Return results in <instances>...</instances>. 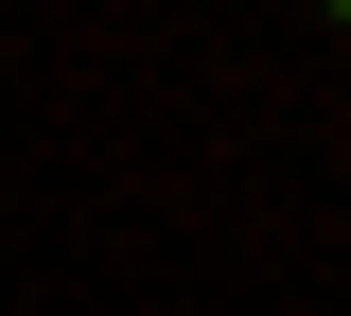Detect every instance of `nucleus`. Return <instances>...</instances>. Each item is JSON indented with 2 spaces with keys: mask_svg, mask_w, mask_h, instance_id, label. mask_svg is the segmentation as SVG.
Segmentation results:
<instances>
[{
  "mask_svg": "<svg viewBox=\"0 0 351 316\" xmlns=\"http://www.w3.org/2000/svg\"><path fill=\"white\" fill-rule=\"evenodd\" d=\"M334 18H351V0H334Z\"/></svg>",
  "mask_w": 351,
  "mask_h": 316,
  "instance_id": "1",
  "label": "nucleus"
}]
</instances>
